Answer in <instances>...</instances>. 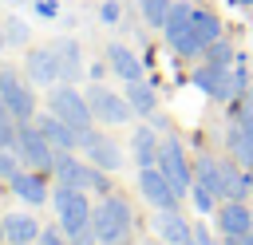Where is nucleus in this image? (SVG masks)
Here are the masks:
<instances>
[{"label": "nucleus", "instance_id": "1", "mask_svg": "<svg viewBox=\"0 0 253 245\" xmlns=\"http://www.w3.org/2000/svg\"><path fill=\"white\" fill-rule=\"evenodd\" d=\"M91 229L99 237V245H126L130 229H134V209L126 198L119 194H103L99 205L91 209Z\"/></svg>", "mask_w": 253, "mask_h": 245}, {"label": "nucleus", "instance_id": "2", "mask_svg": "<svg viewBox=\"0 0 253 245\" xmlns=\"http://www.w3.org/2000/svg\"><path fill=\"white\" fill-rule=\"evenodd\" d=\"M241 59H245V55H237V67H233V63H202V67L194 71V87L206 91V95L217 99V103H233V99L245 91V83H249Z\"/></svg>", "mask_w": 253, "mask_h": 245}, {"label": "nucleus", "instance_id": "3", "mask_svg": "<svg viewBox=\"0 0 253 245\" xmlns=\"http://www.w3.org/2000/svg\"><path fill=\"white\" fill-rule=\"evenodd\" d=\"M51 205H55L59 229H63L67 237L91 229V209H95V205L87 202L83 186H55V190H51Z\"/></svg>", "mask_w": 253, "mask_h": 245}, {"label": "nucleus", "instance_id": "4", "mask_svg": "<svg viewBox=\"0 0 253 245\" xmlns=\"http://www.w3.org/2000/svg\"><path fill=\"white\" fill-rule=\"evenodd\" d=\"M47 111H51V115H59L63 122H71L75 130L95 126V115H91L87 95H83V91H75V87H71V83H63V79L47 91Z\"/></svg>", "mask_w": 253, "mask_h": 245}, {"label": "nucleus", "instance_id": "5", "mask_svg": "<svg viewBox=\"0 0 253 245\" xmlns=\"http://www.w3.org/2000/svg\"><path fill=\"white\" fill-rule=\"evenodd\" d=\"M16 154H20V162L28 166V170H40V174H51V162H55V146L47 142V134L28 119V122H20V130H16Z\"/></svg>", "mask_w": 253, "mask_h": 245}, {"label": "nucleus", "instance_id": "6", "mask_svg": "<svg viewBox=\"0 0 253 245\" xmlns=\"http://www.w3.org/2000/svg\"><path fill=\"white\" fill-rule=\"evenodd\" d=\"M79 154L91 162V166H99V170H123V162H126V154H123V146L111 138V134H103V130H95V126H87V130H79Z\"/></svg>", "mask_w": 253, "mask_h": 245}, {"label": "nucleus", "instance_id": "7", "mask_svg": "<svg viewBox=\"0 0 253 245\" xmlns=\"http://www.w3.org/2000/svg\"><path fill=\"white\" fill-rule=\"evenodd\" d=\"M83 95H87V103H91L95 122L119 126V122H130V119H134V107L126 103V95H119V91H111V87H103V83H91Z\"/></svg>", "mask_w": 253, "mask_h": 245}, {"label": "nucleus", "instance_id": "8", "mask_svg": "<svg viewBox=\"0 0 253 245\" xmlns=\"http://www.w3.org/2000/svg\"><path fill=\"white\" fill-rule=\"evenodd\" d=\"M158 170L170 178V186H174V194H178V198H182V194H190V186H194V166L186 162L182 142H178L174 134H162V146H158Z\"/></svg>", "mask_w": 253, "mask_h": 245}, {"label": "nucleus", "instance_id": "9", "mask_svg": "<svg viewBox=\"0 0 253 245\" xmlns=\"http://www.w3.org/2000/svg\"><path fill=\"white\" fill-rule=\"evenodd\" d=\"M0 99L8 103V111L16 115V122L36 119V91H32L12 67H0Z\"/></svg>", "mask_w": 253, "mask_h": 245}, {"label": "nucleus", "instance_id": "10", "mask_svg": "<svg viewBox=\"0 0 253 245\" xmlns=\"http://www.w3.org/2000/svg\"><path fill=\"white\" fill-rule=\"evenodd\" d=\"M138 194H142L154 209H178V194H174L170 178L158 170V162H154V166H138Z\"/></svg>", "mask_w": 253, "mask_h": 245}, {"label": "nucleus", "instance_id": "11", "mask_svg": "<svg viewBox=\"0 0 253 245\" xmlns=\"http://www.w3.org/2000/svg\"><path fill=\"white\" fill-rule=\"evenodd\" d=\"M24 75H28L36 87H55V83L63 79V71H59V55H55L51 47H32L28 59H24Z\"/></svg>", "mask_w": 253, "mask_h": 245}, {"label": "nucleus", "instance_id": "12", "mask_svg": "<svg viewBox=\"0 0 253 245\" xmlns=\"http://www.w3.org/2000/svg\"><path fill=\"white\" fill-rule=\"evenodd\" d=\"M213 217H217V229H221V237H245V233L253 229V209H249L245 202H237V198H225V202H217Z\"/></svg>", "mask_w": 253, "mask_h": 245}, {"label": "nucleus", "instance_id": "13", "mask_svg": "<svg viewBox=\"0 0 253 245\" xmlns=\"http://www.w3.org/2000/svg\"><path fill=\"white\" fill-rule=\"evenodd\" d=\"M32 122L47 134V142H51L55 150H79V130H75L71 122H63L59 115L47 111V115H40V119H32Z\"/></svg>", "mask_w": 253, "mask_h": 245}, {"label": "nucleus", "instance_id": "14", "mask_svg": "<svg viewBox=\"0 0 253 245\" xmlns=\"http://www.w3.org/2000/svg\"><path fill=\"white\" fill-rule=\"evenodd\" d=\"M8 186H12V194H16L20 202H28V205H43V202H47V182H43L40 170H20Z\"/></svg>", "mask_w": 253, "mask_h": 245}, {"label": "nucleus", "instance_id": "15", "mask_svg": "<svg viewBox=\"0 0 253 245\" xmlns=\"http://www.w3.org/2000/svg\"><path fill=\"white\" fill-rule=\"evenodd\" d=\"M107 63H111V71H115L123 83L142 79V59H138L126 43H111V47H107Z\"/></svg>", "mask_w": 253, "mask_h": 245}, {"label": "nucleus", "instance_id": "16", "mask_svg": "<svg viewBox=\"0 0 253 245\" xmlns=\"http://www.w3.org/2000/svg\"><path fill=\"white\" fill-rule=\"evenodd\" d=\"M83 170H87V158L79 162L71 150H55V162H51L55 186H83Z\"/></svg>", "mask_w": 253, "mask_h": 245}, {"label": "nucleus", "instance_id": "17", "mask_svg": "<svg viewBox=\"0 0 253 245\" xmlns=\"http://www.w3.org/2000/svg\"><path fill=\"white\" fill-rule=\"evenodd\" d=\"M225 150H229V158L237 162V166H253V138H249V130H245V122L241 119H233V126L225 130Z\"/></svg>", "mask_w": 253, "mask_h": 245}, {"label": "nucleus", "instance_id": "18", "mask_svg": "<svg viewBox=\"0 0 253 245\" xmlns=\"http://www.w3.org/2000/svg\"><path fill=\"white\" fill-rule=\"evenodd\" d=\"M158 146H162V138H158L154 126H138L130 134V154H134L138 166H154L158 162Z\"/></svg>", "mask_w": 253, "mask_h": 245}, {"label": "nucleus", "instance_id": "19", "mask_svg": "<svg viewBox=\"0 0 253 245\" xmlns=\"http://www.w3.org/2000/svg\"><path fill=\"white\" fill-rule=\"evenodd\" d=\"M51 51L59 55V71H63V83H71V79L83 71V51H79V43H75L71 36H63V40H55V43H51Z\"/></svg>", "mask_w": 253, "mask_h": 245}, {"label": "nucleus", "instance_id": "20", "mask_svg": "<svg viewBox=\"0 0 253 245\" xmlns=\"http://www.w3.org/2000/svg\"><path fill=\"white\" fill-rule=\"evenodd\" d=\"M194 28V4H186V0H174L170 4V16H166V24H162V36H166V43L170 40H178V36H186Z\"/></svg>", "mask_w": 253, "mask_h": 245}, {"label": "nucleus", "instance_id": "21", "mask_svg": "<svg viewBox=\"0 0 253 245\" xmlns=\"http://www.w3.org/2000/svg\"><path fill=\"white\" fill-rule=\"evenodd\" d=\"M4 233H8V245H32L40 237V225L28 213H12V217H4Z\"/></svg>", "mask_w": 253, "mask_h": 245}, {"label": "nucleus", "instance_id": "22", "mask_svg": "<svg viewBox=\"0 0 253 245\" xmlns=\"http://www.w3.org/2000/svg\"><path fill=\"white\" fill-rule=\"evenodd\" d=\"M194 182H202L206 190H213V194L225 202V186H221V162H217V158L202 154V158L194 162Z\"/></svg>", "mask_w": 253, "mask_h": 245}, {"label": "nucleus", "instance_id": "23", "mask_svg": "<svg viewBox=\"0 0 253 245\" xmlns=\"http://www.w3.org/2000/svg\"><path fill=\"white\" fill-rule=\"evenodd\" d=\"M123 95H126V103L134 107V115H154V107H158L154 87H150V83H142V79H130Z\"/></svg>", "mask_w": 253, "mask_h": 245}, {"label": "nucleus", "instance_id": "24", "mask_svg": "<svg viewBox=\"0 0 253 245\" xmlns=\"http://www.w3.org/2000/svg\"><path fill=\"white\" fill-rule=\"evenodd\" d=\"M194 36H198L202 43H213V40L221 36V20H217V12H210V8H194Z\"/></svg>", "mask_w": 253, "mask_h": 245}, {"label": "nucleus", "instance_id": "25", "mask_svg": "<svg viewBox=\"0 0 253 245\" xmlns=\"http://www.w3.org/2000/svg\"><path fill=\"white\" fill-rule=\"evenodd\" d=\"M83 190H91V194H111V170H99V166H91L87 162V170H83Z\"/></svg>", "mask_w": 253, "mask_h": 245}, {"label": "nucleus", "instance_id": "26", "mask_svg": "<svg viewBox=\"0 0 253 245\" xmlns=\"http://www.w3.org/2000/svg\"><path fill=\"white\" fill-rule=\"evenodd\" d=\"M138 4H142V20H146L150 28H162L166 16H170V4H174V0H138Z\"/></svg>", "mask_w": 253, "mask_h": 245}, {"label": "nucleus", "instance_id": "27", "mask_svg": "<svg viewBox=\"0 0 253 245\" xmlns=\"http://www.w3.org/2000/svg\"><path fill=\"white\" fill-rule=\"evenodd\" d=\"M202 55H206V63H233V59H237L233 43H229V40H221V36H217L213 43H206V51H202Z\"/></svg>", "mask_w": 253, "mask_h": 245}, {"label": "nucleus", "instance_id": "28", "mask_svg": "<svg viewBox=\"0 0 253 245\" xmlns=\"http://www.w3.org/2000/svg\"><path fill=\"white\" fill-rule=\"evenodd\" d=\"M190 198H194V209H198V213H213V209H217V202H221V198H217L213 190H206L202 182H194V186H190Z\"/></svg>", "mask_w": 253, "mask_h": 245}, {"label": "nucleus", "instance_id": "29", "mask_svg": "<svg viewBox=\"0 0 253 245\" xmlns=\"http://www.w3.org/2000/svg\"><path fill=\"white\" fill-rule=\"evenodd\" d=\"M20 166H24V162H20L16 146H0V178H8V182H12V178L20 174Z\"/></svg>", "mask_w": 253, "mask_h": 245}, {"label": "nucleus", "instance_id": "30", "mask_svg": "<svg viewBox=\"0 0 253 245\" xmlns=\"http://www.w3.org/2000/svg\"><path fill=\"white\" fill-rule=\"evenodd\" d=\"M253 115V83H245V91L233 99V119H249Z\"/></svg>", "mask_w": 253, "mask_h": 245}, {"label": "nucleus", "instance_id": "31", "mask_svg": "<svg viewBox=\"0 0 253 245\" xmlns=\"http://www.w3.org/2000/svg\"><path fill=\"white\" fill-rule=\"evenodd\" d=\"M4 36H8V43H16V47H20V43H28V24L12 16V20L4 24Z\"/></svg>", "mask_w": 253, "mask_h": 245}, {"label": "nucleus", "instance_id": "32", "mask_svg": "<svg viewBox=\"0 0 253 245\" xmlns=\"http://www.w3.org/2000/svg\"><path fill=\"white\" fill-rule=\"evenodd\" d=\"M36 245H71V237H67V233L59 229V225H51V229H40Z\"/></svg>", "mask_w": 253, "mask_h": 245}, {"label": "nucleus", "instance_id": "33", "mask_svg": "<svg viewBox=\"0 0 253 245\" xmlns=\"http://www.w3.org/2000/svg\"><path fill=\"white\" fill-rule=\"evenodd\" d=\"M119 12H123L119 0H103V4H99V20H103V24H119Z\"/></svg>", "mask_w": 253, "mask_h": 245}, {"label": "nucleus", "instance_id": "34", "mask_svg": "<svg viewBox=\"0 0 253 245\" xmlns=\"http://www.w3.org/2000/svg\"><path fill=\"white\" fill-rule=\"evenodd\" d=\"M194 237H198V245H221V241H217V237H213L206 225H194Z\"/></svg>", "mask_w": 253, "mask_h": 245}, {"label": "nucleus", "instance_id": "35", "mask_svg": "<svg viewBox=\"0 0 253 245\" xmlns=\"http://www.w3.org/2000/svg\"><path fill=\"white\" fill-rule=\"evenodd\" d=\"M71 245H99V237H95V229H83V233L71 237Z\"/></svg>", "mask_w": 253, "mask_h": 245}, {"label": "nucleus", "instance_id": "36", "mask_svg": "<svg viewBox=\"0 0 253 245\" xmlns=\"http://www.w3.org/2000/svg\"><path fill=\"white\" fill-rule=\"evenodd\" d=\"M36 12H40V16H47V20H51V16H55V12H59V8H55V0H40V4H36Z\"/></svg>", "mask_w": 253, "mask_h": 245}, {"label": "nucleus", "instance_id": "37", "mask_svg": "<svg viewBox=\"0 0 253 245\" xmlns=\"http://www.w3.org/2000/svg\"><path fill=\"white\" fill-rule=\"evenodd\" d=\"M0 245H8V233H4V217H0Z\"/></svg>", "mask_w": 253, "mask_h": 245}, {"label": "nucleus", "instance_id": "38", "mask_svg": "<svg viewBox=\"0 0 253 245\" xmlns=\"http://www.w3.org/2000/svg\"><path fill=\"white\" fill-rule=\"evenodd\" d=\"M241 122H245V130H249V138H253V115H249V119H241Z\"/></svg>", "mask_w": 253, "mask_h": 245}, {"label": "nucleus", "instance_id": "39", "mask_svg": "<svg viewBox=\"0 0 253 245\" xmlns=\"http://www.w3.org/2000/svg\"><path fill=\"white\" fill-rule=\"evenodd\" d=\"M229 4H237V8H253V0H229Z\"/></svg>", "mask_w": 253, "mask_h": 245}, {"label": "nucleus", "instance_id": "40", "mask_svg": "<svg viewBox=\"0 0 253 245\" xmlns=\"http://www.w3.org/2000/svg\"><path fill=\"white\" fill-rule=\"evenodd\" d=\"M4 43H8V36H4V28H0V51H4Z\"/></svg>", "mask_w": 253, "mask_h": 245}, {"label": "nucleus", "instance_id": "41", "mask_svg": "<svg viewBox=\"0 0 253 245\" xmlns=\"http://www.w3.org/2000/svg\"><path fill=\"white\" fill-rule=\"evenodd\" d=\"M138 245H166V241H138Z\"/></svg>", "mask_w": 253, "mask_h": 245}, {"label": "nucleus", "instance_id": "42", "mask_svg": "<svg viewBox=\"0 0 253 245\" xmlns=\"http://www.w3.org/2000/svg\"><path fill=\"white\" fill-rule=\"evenodd\" d=\"M249 186H253V166H249Z\"/></svg>", "mask_w": 253, "mask_h": 245}, {"label": "nucleus", "instance_id": "43", "mask_svg": "<svg viewBox=\"0 0 253 245\" xmlns=\"http://www.w3.org/2000/svg\"><path fill=\"white\" fill-rule=\"evenodd\" d=\"M249 12H253V8H249Z\"/></svg>", "mask_w": 253, "mask_h": 245}]
</instances>
